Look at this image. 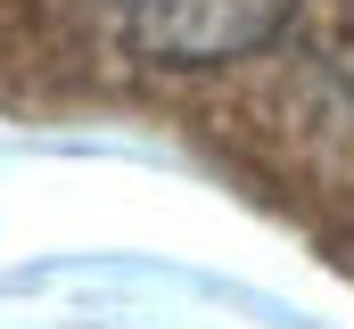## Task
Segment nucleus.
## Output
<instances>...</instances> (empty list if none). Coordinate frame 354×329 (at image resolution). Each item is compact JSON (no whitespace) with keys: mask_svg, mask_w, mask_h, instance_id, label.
Instances as JSON below:
<instances>
[{"mask_svg":"<svg viewBox=\"0 0 354 329\" xmlns=\"http://www.w3.org/2000/svg\"><path fill=\"white\" fill-rule=\"evenodd\" d=\"M297 0H115L124 33L165 58V66H214V58H248L256 41L280 33Z\"/></svg>","mask_w":354,"mask_h":329,"instance_id":"nucleus-1","label":"nucleus"}]
</instances>
